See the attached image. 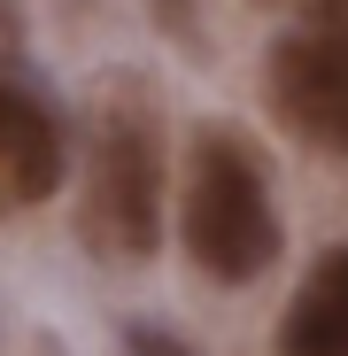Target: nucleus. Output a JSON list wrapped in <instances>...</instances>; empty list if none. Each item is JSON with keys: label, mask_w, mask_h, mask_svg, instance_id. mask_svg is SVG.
<instances>
[{"label": "nucleus", "mask_w": 348, "mask_h": 356, "mask_svg": "<svg viewBox=\"0 0 348 356\" xmlns=\"http://www.w3.org/2000/svg\"><path fill=\"white\" fill-rule=\"evenodd\" d=\"M179 241L201 279L217 286H248L279 264V209H271V178L263 163L232 140L201 132L186 163V194H179Z\"/></svg>", "instance_id": "f257e3e1"}, {"label": "nucleus", "mask_w": 348, "mask_h": 356, "mask_svg": "<svg viewBox=\"0 0 348 356\" xmlns=\"http://www.w3.org/2000/svg\"><path fill=\"white\" fill-rule=\"evenodd\" d=\"M85 241L108 264H140L155 256L163 232V163H155V124L147 108L108 93L101 124H93V170H85Z\"/></svg>", "instance_id": "f03ea898"}, {"label": "nucleus", "mask_w": 348, "mask_h": 356, "mask_svg": "<svg viewBox=\"0 0 348 356\" xmlns=\"http://www.w3.org/2000/svg\"><path fill=\"white\" fill-rule=\"evenodd\" d=\"M271 101L310 147L348 155V0L310 8L302 31L271 47Z\"/></svg>", "instance_id": "7ed1b4c3"}, {"label": "nucleus", "mask_w": 348, "mask_h": 356, "mask_svg": "<svg viewBox=\"0 0 348 356\" xmlns=\"http://www.w3.org/2000/svg\"><path fill=\"white\" fill-rule=\"evenodd\" d=\"M63 170H70V147H63V124L47 116V101L0 78V217L54 202Z\"/></svg>", "instance_id": "20e7f679"}, {"label": "nucleus", "mask_w": 348, "mask_h": 356, "mask_svg": "<svg viewBox=\"0 0 348 356\" xmlns=\"http://www.w3.org/2000/svg\"><path fill=\"white\" fill-rule=\"evenodd\" d=\"M279 356H348V248L317 256L279 318Z\"/></svg>", "instance_id": "39448f33"}, {"label": "nucleus", "mask_w": 348, "mask_h": 356, "mask_svg": "<svg viewBox=\"0 0 348 356\" xmlns=\"http://www.w3.org/2000/svg\"><path fill=\"white\" fill-rule=\"evenodd\" d=\"M124 356H201V348H186L179 333H163V325H124Z\"/></svg>", "instance_id": "423d86ee"}, {"label": "nucleus", "mask_w": 348, "mask_h": 356, "mask_svg": "<svg viewBox=\"0 0 348 356\" xmlns=\"http://www.w3.org/2000/svg\"><path fill=\"white\" fill-rule=\"evenodd\" d=\"M302 8H333V0H302Z\"/></svg>", "instance_id": "0eeeda50"}]
</instances>
